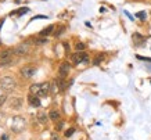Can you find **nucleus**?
<instances>
[{
  "instance_id": "obj_17",
  "label": "nucleus",
  "mask_w": 151,
  "mask_h": 140,
  "mask_svg": "<svg viewBox=\"0 0 151 140\" xmlns=\"http://www.w3.org/2000/svg\"><path fill=\"white\" fill-rule=\"evenodd\" d=\"M6 100H7V96L6 95H0V105H3L6 103Z\"/></svg>"
},
{
  "instance_id": "obj_8",
  "label": "nucleus",
  "mask_w": 151,
  "mask_h": 140,
  "mask_svg": "<svg viewBox=\"0 0 151 140\" xmlns=\"http://www.w3.org/2000/svg\"><path fill=\"white\" fill-rule=\"evenodd\" d=\"M29 100V104L32 107H40V100H39V96H35V95H31L28 97Z\"/></svg>"
},
{
  "instance_id": "obj_7",
  "label": "nucleus",
  "mask_w": 151,
  "mask_h": 140,
  "mask_svg": "<svg viewBox=\"0 0 151 140\" xmlns=\"http://www.w3.org/2000/svg\"><path fill=\"white\" fill-rule=\"evenodd\" d=\"M49 93H50V83H42L39 97H46V96H49Z\"/></svg>"
},
{
  "instance_id": "obj_10",
  "label": "nucleus",
  "mask_w": 151,
  "mask_h": 140,
  "mask_svg": "<svg viewBox=\"0 0 151 140\" xmlns=\"http://www.w3.org/2000/svg\"><path fill=\"white\" fill-rule=\"evenodd\" d=\"M40 85L42 83H36V85H32L31 86V95H35V96H39L40 95Z\"/></svg>"
},
{
  "instance_id": "obj_1",
  "label": "nucleus",
  "mask_w": 151,
  "mask_h": 140,
  "mask_svg": "<svg viewBox=\"0 0 151 140\" xmlns=\"http://www.w3.org/2000/svg\"><path fill=\"white\" fill-rule=\"evenodd\" d=\"M71 60H72L73 64H87L89 63V56L85 51H76L71 56Z\"/></svg>"
},
{
  "instance_id": "obj_14",
  "label": "nucleus",
  "mask_w": 151,
  "mask_h": 140,
  "mask_svg": "<svg viewBox=\"0 0 151 140\" xmlns=\"http://www.w3.org/2000/svg\"><path fill=\"white\" fill-rule=\"evenodd\" d=\"M75 47H76V50H78V51H82V50H85V47H86V46H85V43H81V42H79V43H76V46H75Z\"/></svg>"
},
{
  "instance_id": "obj_16",
  "label": "nucleus",
  "mask_w": 151,
  "mask_h": 140,
  "mask_svg": "<svg viewBox=\"0 0 151 140\" xmlns=\"http://www.w3.org/2000/svg\"><path fill=\"white\" fill-rule=\"evenodd\" d=\"M35 43H36V45H46L47 39H36V40H35Z\"/></svg>"
},
{
  "instance_id": "obj_19",
  "label": "nucleus",
  "mask_w": 151,
  "mask_h": 140,
  "mask_svg": "<svg viewBox=\"0 0 151 140\" xmlns=\"http://www.w3.org/2000/svg\"><path fill=\"white\" fill-rule=\"evenodd\" d=\"M73 132H75V129H72V128H71L69 131H67V132H65V136H67V137H69V136H71V135H73Z\"/></svg>"
},
{
  "instance_id": "obj_18",
  "label": "nucleus",
  "mask_w": 151,
  "mask_h": 140,
  "mask_svg": "<svg viewBox=\"0 0 151 140\" xmlns=\"http://www.w3.org/2000/svg\"><path fill=\"white\" fill-rule=\"evenodd\" d=\"M137 17L140 19H146V13H144V11H140V13H137Z\"/></svg>"
},
{
  "instance_id": "obj_4",
  "label": "nucleus",
  "mask_w": 151,
  "mask_h": 140,
  "mask_svg": "<svg viewBox=\"0 0 151 140\" xmlns=\"http://www.w3.org/2000/svg\"><path fill=\"white\" fill-rule=\"evenodd\" d=\"M69 69H71V64L69 63H63L61 65H60V68H58V76L60 78H63V79H65V76L68 75V72H69Z\"/></svg>"
},
{
  "instance_id": "obj_15",
  "label": "nucleus",
  "mask_w": 151,
  "mask_h": 140,
  "mask_svg": "<svg viewBox=\"0 0 151 140\" xmlns=\"http://www.w3.org/2000/svg\"><path fill=\"white\" fill-rule=\"evenodd\" d=\"M103 58H104V56L103 54H100V56H97V58L94 60V64H96V65H99V64L101 63V61H103Z\"/></svg>"
},
{
  "instance_id": "obj_23",
  "label": "nucleus",
  "mask_w": 151,
  "mask_h": 140,
  "mask_svg": "<svg viewBox=\"0 0 151 140\" xmlns=\"http://www.w3.org/2000/svg\"><path fill=\"white\" fill-rule=\"evenodd\" d=\"M51 140H60V139H58V136H53V137H51Z\"/></svg>"
},
{
  "instance_id": "obj_3",
  "label": "nucleus",
  "mask_w": 151,
  "mask_h": 140,
  "mask_svg": "<svg viewBox=\"0 0 151 140\" xmlns=\"http://www.w3.org/2000/svg\"><path fill=\"white\" fill-rule=\"evenodd\" d=\"M29 53V46L27 43H21V45L15 46V49H14V54L17 56H27Z\"/></svg>"
},
{
  "instance_id": "obj_21",
  "label": "nucleus",
  "mask_w": 151,
  "mask_h": 140,
  "mask_svg": "<svg viewBox=\"0 0 151 140\" xmlns=\"http://www.w3.org/2000/svg\"><path fill=\"white\" fill-rule=\"evenodd\" d=\"M0 140H9V135H6V133H3V135L0 136Z\"/></svg>"
},
{
  "instance_id": "obj_20",
  "label": "nucleus",
  "mask_w": 151,
  "mask_h": 140,
  "mask_svg": "<svg viewBox=\"0 0 151 140\" xmlns=\"http://www.w3.org/2000/svg\"><path fill=\"white\" fill-rule=\"evenodd\" d=\"M28 11H29V10H28V9H21V10H19V11H18V13H17V14H18V15H22V14L28 13Z\"/></svg>"
},
{
  "instance_id": "obj_22",
  "label": "nucleus",
  "mask_w": 151,
  "mask_h": 140,
  "mask_svg": "<svg viewBox=\"0 0 151 140\" xmlns=\"http://www.w3.org/2000/svg\"><path fill=\"white\" fill-rule=\"evenodd\" d=\"M43 18H47L46 15H35V19H43Z\"/></svg>"
},
{
  "instance_id": "obj_12",
  "label": "nucleus",
  "mask_w": 151,
  "mask_h": 140,
  "mask_svg": "<svg viewBox=\"0 0 151 140\" xmlns=\"http://www.w3.org/2000/svg\"><path fill=\"white\" fill-rule=\"evenodd\" d=\"M47 118H49V117H47V115L43 113V111H40V113L37 114V121L40 122V123H46V122H47Z\"/></svg>"
},
{
  "instance_id": "obj_11",
  "label": "nucleus",
  "mask_w": 151,
  "mask_h": 140,
  "mask_svg": "<svg viewBox=\"0 0 151 140\" xmlns=\"http://www.w3.org/2000/svg\"><path fill=\"white\" fill-rule=\"evenodd\" d=\"M49 118H50L51 121H54V122H57L60 119V113L57 111V110H51L50 111V114H49Z\"/></svg>"
},
{
  "instance_id": "obj_2",
  "label": "nucleus",
  "mask_w": 151,
  "mask_h": 140,
  "mask_svg": "<svg viewBox=\"0 0 151 140\" xmlns=\"http://www.w3.org/2000/svg\"><path fill=\"white\" fill-rule=\"evenodd\" d=\"M0 85H1V87H3L4 90H13L14 86H15V81L10 76H4L0 79Z\"/></svg>"
},
{
  "instance_id": "obj_13",
  "label": "nucleus",
  "mask_w": 151,
  "mask_h": 140,
  "mask_svg": "<svg viewBox=\"0 0 151 140\" xmlns=\"http://www.w3.org/2000/svg\"><path fill=\"white\" fill-rule=\"evenodd\" d=\"M53 29H54V27H53V25H49L47 28H45V31L40 32V36H47V35H50L51 32H53Z\"/></svg>"
},
{
  "instance_id": "obj_6",
  "label": "nucleus",
  "mask_w": 151,
  "mask_h": 140,
  "mask_svg": "<svg viewBox=\"0 0 151 140\" xmlns=\"http://www.w3.org/2000/svg\"><path fill=\"white\" fill-rule=\"evenodd\" d=\"M10 107L11 108H15V110H18L22 107V100L18 99V97H13V99L10 100Z\"/></svg>"
},
{
  "instance_id": "obj_24",
  "label": "nucleus",
  "mask_w": 151,
  "mask_h": 140,
  "mask_svg": "<svg viewBox=\"0 0 151 140\" xmlns=\"http://www.w3.org/2000/svg\"><path fill=\"white\" fill-rule=\"evenodd\" d=\"M0 43H1V42H0Z\"/></svg>"
},
{
  "instance_id": "obj_9",
  "label": "nucleus",
  "mask_w": 151,
  "mask_h": 140,
  "mask_svg": "<svg viewBox=\"0 0 151 140\" xmlns=\"http://www.w3.org/2000/svg\"><path fill=\"white\" fill-rule=\"evenodd\" d=\"M13 53L14 50H3V51H0V61L1 60H10Z\"/></svg>"
},
{
  "instance_id": "obj_5",
  "label": "nucleus",
  "mask_w": 151,
  "mask_h": 140,
  "mask_svg": "<svg viewBox=\"0 0 151 140\" xmlns=\"http://www.w3.org/2000/svg\"><path fill=\"white\" fill-rule=\"evenodd\" d=\"M35 72H36V69L33 67H24L22 69H21V75H22L24 78H32L33 75H35Z\"/></svg>"
}]
</instances>
